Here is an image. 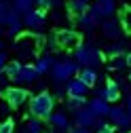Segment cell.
<instances>
[{
  "mask_svg": "<svg viewBox=\"0 0 131 133\" xmlns=\"http://www.w3.org/2000/svg\"><path fill=\"white\" fill-rule=\"evenodd\" d=\"M74 49H76V51H74V61H76V65H80V68H93V65H100L102 59H104L102 51L95 49L93 44H89V42H83V44L78 42Z\"/></svg>",
  "mask_w": 131,
  "mask_h": 133,
  "instance_id": "obj_1",
  "label": "cell"
},
{
  "mask_svg": "<svg viewBox=\"0 0 131 133\" xmlns=\"http://www.w3.org/2000/svg\"><path fill=\"white\" fill-rule=\"evenodd\" d=\"M53 108H55V97L49 91L36 93L32 97V102H30V112L36 118H49V114L53 112Z\"/></svg>",
  "mask_w": 131,
  "mask_h": 133,
  "instance_id": "obj_2",
  "label": "cell"
},
{
  "mask_svg": "<svg viewBox=\"0 0 131 133\" xmlns=\"http://www.w3.org/2000/svg\"><path fill=\"white\" fill-rule=\"evenodd\" d=\"M78 70V65L74 59H59V61H53L51 65V74H53V80L55 82H66L70 80Z\"/></svg>",
  "mask_w": 131,
  "mask_h": 133,
  "instance_id": "obj_3",
  "label": "cell"
},
{
  "mask_svg": "<svg viewBox=\"0 0 131 133\" xmlns=\"http://www.w3.org/2000/svg\"><path fill=\"white\" fill-rule=\"evenodd\" d=\"M28 97H30V93H28V89H23V87H9V89H4V99H6V104H9L11 108L23 106V104L28 102Z\"/></svg>",
  "mask_w": 131,
  "mask_h": 133,
  "instance_id": "obj_4",
  "label": "cell"
},
{
  "mask_svg": "<svg viewBox=\"0 0 131 133\" xmlns=\"http://www.w3.org/2000/svg\"><path fill=\"white\" fill-rule=\"evenodd\" d=\"M44 19H47V13L42 9H30L23 13V25L30 28V30H40L44 25Z\"/></svg>",
  "mask_w": 131,
  "mask_h": 133,
  "instance_id": "obj_5",
  "label": "cell"
},
{
  "mask_svg": "<svg viewBox=\"0 0 131 133\" xmlns=\"http://www.w3.org/2000/svg\"><path fill=\"white\" fill-rule=\"evenodd\" d=\"M53 36H55L57 46H61V49H74L80 42V36L76 32H72V30H57Z\"/></svg>",
  "mask_w": 131,
  "mask_h": 133,
  "instance_id": "obj_6",
  "label": "cell"
},
{
  "mask_svg": "<svg viewBox=\"0 0 131 133\" xmlns=\"http://www.w3.org/2000/svg\"><path fill=\"white\" fill-rule=\"evenodd\" d=\"M108 116H110V121H112V125H116V127H123V129H127L129 127V110L127 108H110L108 110Z\"/></svg>",
  "mask_w": 131,
  "mask_h": 133,
  "instance_id": "obj_7",
  "label": "cell"
},
{
  "mask_svg": "<svg viewBox=\"0 0 131 133\" xmlns=\"http://www.w3.org/2000/svg\"><path fill=\"white\" fill-rule=\"evenodd\" d=\"M40 74L36 72V68L32 63H21V70L17 74V82H23V85H32Z\"/></svg>",
  "mask_w": 131,
  "mask_h": 133,
  "instance_id": "obj_8",
  "label": "cell"
},
{
  "mask_svg": "<svg viewBox=\"0 0 131 133\" xmlns=\"http://www.w3.org/2000/svg\"><path fill=\"white\" fill-rule=\"evenodd\" d=\"M66 91H68V97H85L87 91H89V87H87L80 78H70Z\"/></svg>",
  "mask_w": 131,
  "mask_h": 133,
  "instance_id": "obj_9",
  "label": "cell"
},
{
  "mask_svg": "<svg viewBox=\"0 0 131 133\" xmlns=\"http://www.w3.org/2000/svg\"><path fill=\"white\" fill-rule=\"evenodd\" d=\"M100 97L106 99V102H119V97H121V87H119V82L110 78V80L106 82L104 91L100 93Z\"/></svg>",
  "mask_w": 131,
  "mask_h": 133,
  "instance_id": "obj_10",
  "label": "cell"
},
{
  "mask_svg": "<svg viewBox=\"0 0 131 133\" xmlns=\"http://www.w3.org/2000/svg\"><path fill=\"white\" fill-rule=\"evenodd\" d=\"M76 125L78 127H85V129H89L91 125H95V121H97V116L89 110V108H78L76 110Z\"/></svg>",
  "mask_w": 131,
  "mask_h": 133,
  "instance_id": "obj_11",
  "label": "cell"
},
{
  "mask_svg": "<svg viewBox=\"0 0 131 133\" xmlns=\"http://www.w3.org/2000/svg\"><path fill=\"white\" fill-rule=\"evenodd\" d=\"M102 34L106 38H110V40H119V36H121V23L116 19H106L102 23Z\"/></svg>",
  "mask_w": 131,
  "mask_h": 133,
  "instance_id": "obj_12",
  "label": "cell"
},
{
  "mask_svg": "<svg viewBox=\"0 0 131 133\" xmlns=\"http://www.w3.org/2000/svg\"><path fill=\"white\" fill-rule=\"evenodd\" d=\"M95 116H108V110H110V106H108V102L106 99H102V97H95V99H91L89 102V106H87Z\"/></svg>",
  "mask_w": 131,
  "mask_h": 133,
  "instance_id": "obj_13",
  "label": "cell"
},
{
  "mask_svg": "<svg viewBox=\"0 0 131 133\" xmlns=\"http://www.w3.org/2000/svg\"><path fill=\"white\" fill-rule=\"evenodd\" d=\"M49 121H51V125H53L57 131L70 129V121H68V116H66L63 112H51V114H49Z\"/></svg>",
  "mask_w": 131,
  "mask_h": 133,
  "instance_id": "obj_14",
  "label": "cell"
},
{
  "mask_svg": "<svg viewBox=\"0 0 131 133\" xmlns=\"http://www.w3.org/2000/svg\"><path fill=\"white\" fill-rule=\"evenodd\" d=\"M19 70H21V61H9V63H4V68H2V72H4V76L9 80H17Z\"/></svg>",
  "mask_w": 131,
  "mask_h": 133,
  "instance_id": "obj_15",
  "label": "cell"
},
{
  "mask_svg": "<svg viewBox=\"0 0 131 133\" xmlns=\"http://www.w3.org/2000/svg\"><path fill=\"white\" fill-rule=\"evenodd\" d=\"M95 4L100 6V11H102V15H104V19H106V17H112L114 11H116V2H114V0H97Z\"/></svg>",
  "mask_w": 131,
  "mask_h": 133,
  "instance_id": "obj_16",
  "label": "cell"
},
{
  "mask_svg": "<svg viewBox=\"0 0 131 133\" xmlns=\"http://www.w3.org/2000/svg\"><path fill=\"white\" fill-rule=\"evenodd\" d=\"M78 78L83 80L87 87H93L95 82H97V72H95L93 68H83V70H80V74H78Z\"/></svg>",
  "mask_w": 131,
  "mask_h": 133,
  "instance_id": "obj_17",
  "label": "cell"
},
{
  "mask_svg": "<svg viewBox=\"0 0 131 133\" xmlns=\"http://www.w3.org/2000/svg\"><path fill=\"white\" fill-rule=\"evenodd\" d=\"M53 61H55V59H53L51 55H44V57H40V59L34 63V68H36V72H38V74H47L49 70H51Z\"/></svg>",
  "mask_w": 131,
  "mask_h": 133,
  "instance_id": "obj_18",
  "label": "cell"
},
{
  "mask_svg": "<svg viewBox=\"0 0 131 133\" xmlns=\"http://www.w3.org/2000/svg\"><path fill=\"white\" fill-rule=\"evenodd\" d=\"M68 9H70L74 15L87 13V9H89V0H70V2H68Z\"/></svg>",
  "mask_w": 131,
  "mask_h": 133,
  "instance_id": "obj_19",
  "label": "cell"
},
{
  "mask_svg": "<svg viewBox=\"0 0 131 133\" xmlns=\"http://www.w3.org/2000/svg\"><path fill=\"white\" fill-rule=\"evenodd\" d=\"M78 25H83V28H85L87 32H91V30H93V28L97 25V21H95V19L91 17L89 13H80V15H78Z\"/></svg>",
  "mask_w": 131,
  "mask_h": 133,
  "instance_id": "obj_20",
  "label": "cell"
},
{
  "mask_svg": "<svg viewBox=\"0 0 131 133\" xmlns=\"http://www.w3.org/2000/svg\"><path fill=\"white\" fill-rule=\"evenodd\" d=\"M34 2H36V0H15L13 9L17 11V13H25V11H30L32 6H34Z\"/></svg>",
  "mask_w": 131,
  "mask_h": 133,
  "instance_id": "obj_21",
  "label": "cell"
},
{
  "mask_svg": "<svg viewBox=\"0 0 131 133\" xmlns=\"http://www.w3.org/2000/svg\"><path fill=\"white\" fill-rule=\"evenodd\" d=\"M25 133H44V129H42V123H40V118H32L30 123H28V127H25Z\"/></svg>",
  "mask_w": 131,
  "mask_h": 133,
  "instance_id": "obj_22",
  "label": "cell"
},
{
  "mask_svg": "<svg viewBox=\"0 0 131 133\" xmlns=\"http://www.w3.org/2000/svg\"><path fill=\"white\" fill-rule=\"evenodd\" d=\"M95 127H97V133H114V125L104 121H95Z\"/></svg>",
  "mask_w": 131,
  "mask_h": 133,
  "instance_id": "obj_23",
  "label": "cell"
},
{
  "mask_svg": "<svg viewBox=\"0 0 131 133\" xmlns=\"http://www.w3.org/2000/svg\"><path fill=\"white\" fill-rule=\"evenodd\" d=\"M83 106H85V97H70V99H68V108L74 110V112H76L78 108H83Z\"/></svg>",
  "mask_w": 131,
  "mask_h": 133,
  "instance_id": "obj_24",
  "label": "cell"
},
{
  "mask_svg": "<svg viewBox=\"0 0 131 133\" xmlns=\"http://www.w3.org/2000/svg\"><path fill=\"white\" fill-rule=\"evenodd\" d=\"M0 133H15V123L13 118H4L0 123Z\"/></svg>",
  "mask_w": 131,
  "mask_h": 133,
  "instance_id": "obj_25",
  "label": "cell"
},
{
  "mask_svg": "<svg viewBox=\"0 0 131 133\" xmlns=\"http://www.w3.org/2000/svg\"><path fill=\"white\" fill-rule=\"evenodd\" d=\"M9 11H11V4L6 2V0H0V23H4V21H6Z\"/></svg>",
  "mask_w": 131,
  "mask_h": 133,
  "instance_id": "obj_26",
  "label": "cell"
},
{
  "mask_svg": "<svg viewBox=\"0 0 131 133\" xmlns=\"http://www.w3.org/2000/svg\"><path fill=\"white\" fill-rule=\"evenodd\" d=\"M108 53H110V57H116V55H121V53H125V46L123 44H112L110 49H108Z\"/></svg>",
  "mask_w": 131,
  "mask_h": 133,
  "instance_id": "obj_27",
  "label": "cell"
},
{
  "mask_svg": "<svg viewBox=\"0 0 131 133\" xmlns=\"http://www.w3.org/2000/svg\"><path fill=\"white\" fill-rule=\"evenodd\" d=\"M34 4H38V9H42V11H47V9H51V0H36Z\"/></svg>",
  "mask_w": 131,
  "mask_h": 133,
  "instance_id": "obj_28",
  "label": "cell"
},
{
  "mask_svg": "<svg viewBox=\"0 0 131 133\" xmlns=\"http://www.w3.org/2000/svg\"><path fill=\"white\" fill-rule=\"evenodd\" d=\"M4 63H6V55H4V51H0V72H2Z\"/></svg>",
  "mask_w": 131,
  "mask_h": 133,
  "instance_id": "obj_29",
  "label": "cell"
},
{
  "mask_svg": "<svg viewBox=\"0 0 131 133\" xmlns=\"http://www.w3.org/2000/svg\"><path fill=\"white\" fill-rule=\"evenodd\" d=\"M72 133H91V131H89V129H85V127H78V129H74Z\"/></svg>",
  "mask_w": 131,
  "mask_h": 133,
  "instance_id": "obj_30",
  "label": "cell"
},
{
  "mask_svg": "<svg viewBox=\"0 0 131 133\" xmlns=\"http://www.w3.org/2000/svg\"><path fill=\"white\" fill-rule=\"evenodd\" d=\"M2 46H4V44H2V40H0V51H2Z\"/></svg>",
  "mask_w": 131,
  "mask_h": 133,
  "instance_id": "obj_31",
  "label": "cell"
},
{
  "mask_svg": "<svg viewBox=\"0 0 131 133\" xmlns=\"http://www.w3.org/2000/svg\"><path fill=\"white\" fill-rule=\"evenodd\" d=\"M0 82H4V78H2V76H0Z\"/></svg>",
  "mask_w": 131,
  "mask_h": 133,
  "instance_id": "obj_32",
  "label": "cell"
},
{
  "mask_svg": "<svg viewBox=\"0 0 131 133\" xmlns=\"http://www.w3.org/2000/svg\"><path fill=\"white\" fill-rule=\"evenodd\" d=\"M0 114H2V106H0Z\"/></svg>",
  "mask_w": 131,
  "mask_h": 133,
  "instance_id": "obj_33",
  "label": "cell"
}]
</instances>
